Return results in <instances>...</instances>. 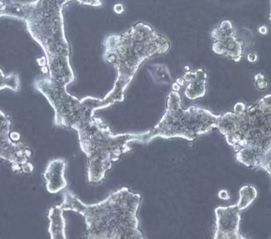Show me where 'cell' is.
<instances>
[{
	"instance_id": "17",
	"label": "cell",
	"mask_w": 271,
	"mask_h": 239,
	"mask_svg": "<svg viewBox=\"0 0 271 239\" xmlns=\"http://www.w3.org/2000/svg\"><path fill=\"white\" fill-rule=\"evenodd\" d=\"M218 196H219L220 199L225 200V201H228V200L229 199V197H229V193H228V191H226V190H222V191H220V192H219Z\"/></svg>"
},
{
	"instance_id": "11",
	"label": "cell",
	"mask_w": 271,
	"mask_h": 239,
	"mask_svg": "<svg viewBox=\"0 0 271 239\" xmlns=\"http://www.w3.org/2000/svg\"><path fill=\"white\" fill-rule=\"evenodd\" d=\"M183 78L188 83L184 91L187 99L195 100L204 97L206 93L207 74L203 69H197L194 72L187 71Z\"/></svg>"
},
{
	"instance_id": "19",
	"label": "cell",
	"mask_w": 271,
	"mask_h": 239,
	"mask_svg": "<svg viewBox=\"0 0 271 239\" xmlns=\"http://www.w3.org/2000/svg\"><path fill=\"white\" fill-rule=\"evenodd\" d=\"M258 32L262 35H266L268 34V27L266 26L263 25L258 28Z\"/></svg>"
},
{
	"instance_id": "1",
	"label": "cell",
	"mask_w": 271,
	"mask_h": 239,
	"mask_svg": "<svg viewBox=\"0 0 271 239\" xmlns=\"http://www.w3.org/2000/svg\"><path fill=\"white\" fill-rule=\"evenodd\" d=\"M70 1L73 0H35L10 4L1 1V17H14L25 22L29 34L45 54L49 78L64 86L75 81L63 17V9ZM75 1L91 7L102 6L100 0Z\"/></svg>"
},
{
	"instance_id": "14",
	"label": "cell",
	"mask_w": 271,
	"mask_h": 239,
	"mask_svg": "<svg viewBox=\"0 0 271 239\" xmlns=\"http://www.w3.org/2000/svg\"><path fill=\"white\" fill-rule=\"evenodd\" d=\"M19 85H20V81H19L18 76H5L4 72L1 70V85H0L1 90L8 88V89H12L14 92H18Z\"/></svg>"
},
{
	"instance_id": "9",
	"label": "cell",
	"mask_w": 271,
	"mask_h": 239,
	"mask_svg": "<svg viewBox=\"0 0 271 239\" xmlns=\"http://www.w3.org/2000/svg\"><path fill=\"white\" fill-rule=\"evenodd\" d=\"M216 230L215 239H245L239 233V223L241 221V211L236 204L223 207L215 210Z\"/></svg>"
},
{
	"instance_id": "10",
	"label": "cell",
	"mask_w": 271,
	"mask_h": 239,
	"mask_svg": "<svg viewBox=\"0 0 271 239\" xmlns=\"http://www.w3.org/2000/svg\"><path fill=\"white\" fill-rule=\"evenodd\" d=\"M65 161L56 159L50 161L44 171L47 191L50 194H57L67 187V181L64 178Z\"/></svg>"
},
{
	"instance_id": "22",
	"label": "cell",
	"mask_w": 271,
	"mask_h": 239,
	"mask_svg": "<svg viewBox=\"0 0 271 239\" xmlns=\"http://www.w3.org/2000/svg\"><path fill=\"white\" fill-rule=\"evenodd\" d=\"M269 22L271 23V0H270V9H269Z\"/></svg>"
},
{
	"instance_id": "5",
	"label": "cell",
	"mask_w": 271,
	"mask_h": 239,
	"mask_svg": "<svg viewBox=\"0 0 271 239\" xmlns=\"http://www.w3.org/2000/svg\"><path fill=\"white\" fill-rule=\"evenodd\" d=\"M94 112L88 106L71 128L77 131L81 149L89 159V181L97 184L105 178L112 163L119 161L122 154L131 151L129 142H144L146 132L113 135L100 118L94 117Z\"/></svg>"
},
{
	"instance_id": "16",
	"label": "cell",
	"mask_w": 271,
	"mask_h": 239,
	"mask_svg": "<svg viewBox=\"0 0 271 239\" xmlns=\"http://www.w3.org/2000/svg\"><path fill=\"white\" fill-rule=\"evenodd\" d=\"M258 55L256 54V52L251 51L249 52L247 55V60L249 63H255L257 61Z\"/></svg>"
},
{
	"instance_id": "3",
	"label": "cell",
	"mask_w": 271,
	"mask_h": 239,
	"mask_svg": "<svg viewBox=\"0 0 271 239\" xmlns=\"http://www.w3.org/2000/svg\"><path fill=\"white\" fill-rule=\"evenodd\" d=\"M217 129L236 152L238 162L271 175V94L247 109L238 102L234 112L221 116Z\"/></svg>"
},
{
	"instance_id": "12",
	"label": "cell",
	"mask_w": 271,
	"mask_h": 239,
	"mask_svg": "<svg viewBox=\"0 0 271 239\" xmlns=\"http://www.w3.org/2000/svg\"><path fill=\"white\" fill-rule=\"evenodd\" d=\"M64 208L60 205L54 206L49 211L48 218L50 220L49 233L51 239H66L65 221L63 217Z\"/></svg>"
},
{
	"instance_id": "7",
	"label": "cell",
	"mask_w": 271,
	"mask_h": 239,
	"mask_svg": "<svg viewBox=\"0 0 271 239\" xmlns=\"http://www.w3.org/2000/svg\"><path fill=\"white\" fill-rule=\"evenodd\" d=\"M0 155L2 159L11 164L13 171H22L26 174H30L34 171L32 164L28 162L31 152L22 142L14 143L10 139V119L1 111L0 113Z\"/></svg>"
},
{
	"instance_id": "23",
	"label": "cell",
	"mask_w": 271,
	"mask_h": 239,
	"mask_svg": "<svg viewBox=\"0 0 271 239\" xmlns=\"http://www.w3.org/2000/svg\"><path fill=\"white\" fill-rule=\"evenodd\" d=\"M270 178H271V176H270Z\"/></svg>"
},
{
	"instance_id": "18",
	"label": "cell",
	"mask_w": 271,
	"mask_h": 239,
	"mask_svg": "<svg viewBox=\"0 0 271 239\" xmlns=\"http://www.w3.org/2000/svg\"><path fill=\"white\" fill-rule=\"evenodd\" d=\"M114 12L116 14H122L124 12L123 5L121 4H117L116 5H114L113 7Z\"/></svg>"
},
{
	"instance_id": "6",
	"label": "cell",
	"mask_w": 271,
	"mask_h": 239,
	"mask_svg": "<svg viewBox=\"0 0 271 239\" xmlns=\"http://www.w3.org/2000/svg\"><path fill=\"white\" fill-rule=\"evenodd\" d=\"M181 103L178 92L172 91L168 96L164 116L154 129L146 132L144 142H151L156 137L182 138L191 142L213 129H217L221 116L195 106L184 109Z\"/></svg>"
},
{
	"instance_id": "20",
	"label": "cell",
	"mask_w": 271,
	"mask_h": 239,
	"mask_svg": "<svg viewBox=\"0 0 271 239\" xmlns=\"http://www.w3.org/2000/svg\"><path fill=\"white\" fill-rule=\"evenodd\" d=\"M173 87V91H175V92H178V91L181 89V86H180L178 83H177V82H175V83H174L172 86Z\"/></svg>"
},
{
	"instance_id": "8",
	"label": "cell",
	"mask_w": 271,
	"mask_h": 239,
	"mask_svg": "<svg viewBox=\"0 0 271 239\" xmlns=\"http://www.w3.org/2000/svg\"><path fill=\"white\" fill-rule=\"evenodd\" d=\"M213 50L219 55L229 57L235 62L240 61L244 54V44L236 34L233 23L223 20L211 33Z\"/></svg>"
},
{
	"instance_id": "21",
	"label": "cell",
	"mask_w": 271,
	"mask_h": 239,
	"mask_svg": "<svg viewBox=\"0 0 271 239\" xmlns=\"http://www.w3.org/2000/svg\"><path fill=\"white\" fill-rule=\"evenodd\" d=\"M176 82H177V83H178V84H179L180 86H183L184 85V82H185V81H184V78H178V79H177V81H176Z\"/></svg>"
},
{
	"instance_id": "4",
	"label": "cell",
	"mask_w": 271,
	"mask_h": 239,
	"mask_svg": "<svg viewBox=\"0 0 271 239\" xmlns=\"http://www.w3.org/2000/svg\"><path fill=\"white\" fill-rule=\"evenodd\" d=\"M141 196L121 188L98 204H86L71 192L64 194V211L82 214L87 238L144 239L139 229L138 211Z\"/></svg>"
},
{
	"instance_id": "13",
	"label": "cell",
	"mask_w": 271,
	"mask_h": 239,
	"mask_svg": "<svg viewBox=\"0 0 271 239\" xmlns=\"http://www.w3.org/2000/svg\"><path fill=\"white\" fill-rule=\"evenodd\" d=\"M239 200L236 205L240 211L246 209L257 197V191L252 185H244L239 189Z\"/></svg>"
},
{
	"instance_id": "15",
	"label": "cell",
	"mask_w": 271,
	"mask_h": 239,
	"mask_svg": "<svg viewBox=\"0 0 271 239\" xmlns=\"http://www.w3.org/2000/svg\"><path fill=\"white\" fill-rule=\"evenodd\" d=\"M254 82L255 86L259 90H264L268 86V82L265 78V76L260 73L254 76Z\"/></svg>"
},
{
	"instance_id": "2",
	"label": "cell",
	"mask_w": 271,
	"mask_h": 239,
	"mask_svg": "<svg viewBox=\"0 0 271 239\" xmlns=\"http://www.w3.org/2000/svg\"><path fill=\"white\" fill-rule=\"evenodd\" d=\"M103 47L104 60L116 68L117 78L105 99L85 98V102L93 111L109 107L116 102H123L124 92L143 62L165 54L171 48V44L151 26L138 23L126 32L106 37Z\"/></svg>"
}]
</instances>
